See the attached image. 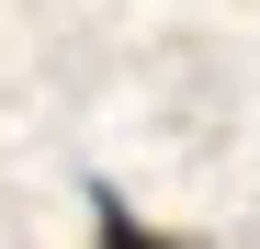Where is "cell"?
<instances>
[{
  "label": "cell",
  "instance_id": "6da1fadb",
  "mask_svg": "<svg viewBox=\"0 0 260 249\" xmlns=\"http://www.w3.org/2000/svg\"><path fill=\"white\" fill-rule=\"evenodd\" d=\"M91 249H192V238H158L136 204H113V193H91Z\"/></svg>",
  "mask_w": 260,
  "mask_h": 249
}]
</instances>
